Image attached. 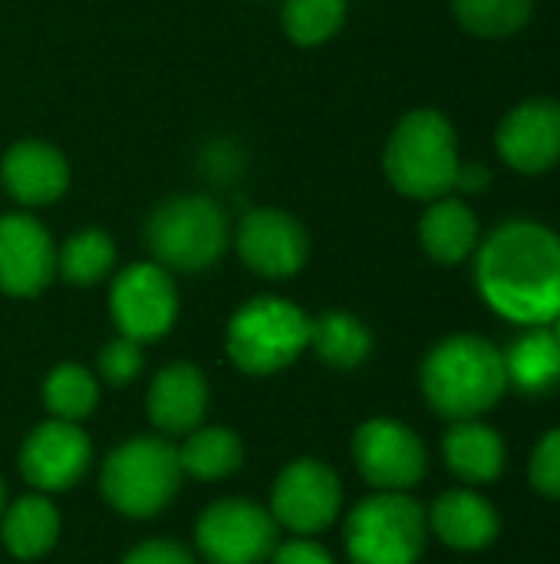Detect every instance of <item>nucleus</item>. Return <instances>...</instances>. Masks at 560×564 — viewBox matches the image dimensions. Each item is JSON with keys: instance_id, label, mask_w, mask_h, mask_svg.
<instances>
[{"instance_id": "obj_1", "label": "nucleus", "mask_w": 560, "mask_h": 564, "mask_svg": "<svg viewBox=\"0 0 560 564\" xmlns=\"http://www.w3.org/2000/svg\"><path fill=\"white\" fill-rule=\"evenodd\" d=\"M475 281L505 321L548 327L560 314V238L538 221L502 225L479 251Z\"/></svg>"}, {"instance_id": "obj_2", "label": "nucleus", "mask_w": 560, "mask_h": 564, "mask_svg": "<svg viewBox=\"0 0 560 564\" xmlns=\"http://www.w3.org/2000/svg\"><path fill=\"white\" fill-rule=\"evenodd\" d=\"M508 390L505 354L475 334L442 340L422 364V393L446 420H479Z\"/></svg>"}, {"instance_id": "obj_3", "label": "nucleus", "mask_w": 560, "mask_h": 564, "mask_svg": "<svg viewBox=\"0 0 560 564\" xmlns=\"http://www.w3.org/2000/svg\"><path fill=\"white\" fill-rule=\"evenodd\" d=\"M386 175L409 198H439L455 188L459 145L449 119L436 109L409 112L386 145Z\"/></svg>"}, {"instance_id": "obj_4", "label": "nucleus", "mask_w": 560, "mask_h": 564, "mask_svg": "<svg viewBox=\"0 0 560 564\" xmlns=\"http://www.w3.org/2000/svg\"><path fill=\"white\" fill-rule=\"evenodd\" d=\"M182 482L178 449L158 436H139L122 443L102 466V496L112 509L132 519L162 512Z\"/></svg>"}, {"instance_id": "obj_5", "label": "nucleus", "mask_w": 560, "mask_h": 564, "mask_svg": "<svg viewBox=\"0 0 560 564\" xmlns=\"http://www.w3.org/2000/svg\"><path fill=\"white\" fill-rule=\"evenodd\" d=\"M429 516L406 492H376L347 519V555L353 564H416L426 552Z\"/></svg>"}, {"instance_id": "obj_6", "label": "nucleus", "mask_w": 560, "mask_h": 564, "mask_svg": "<svg viewBox=\"0 0 560 564\" xmlns=\"http://www.w3.org/2000/svg\"><path fill=\"white\" fill-rule=\"evenodd\" d=\"M310 347V317L281 297L244 304L228 327V354L244 373H277Z\"/></svg>"}, {"instance_id": "obj_7", "label": "nucleus", "mask_w": 560, "mask_h": 564, "mask_svg": "<svg viewBox=\"0 0 560 564\" xmlns=\"http://www.w3.org/2000/svg\"><path fill=\"white\" fill-rule=\"evenodd\" d=\"M145 238L162 264L175 271H201L221 258L228 245V221L215 198L182 195L152 212Z\"/></svg>"}, {"instance_id": "obj_8", "label": "nucleus", "mask_w": 560, "mask_h": 564, "mask_svg": "<svg viewBox=\"0 0 560 564\" xmlns=\"http://www.w3.org/2000/svg\"><path fill=\"white\" fill-rule=\"evenodd\" d=\"M195 539L211 564H261L277 549V522L248 499H224L205 509Z\"/></svg>"}, {"instance_id": "obj_9", "label": "nucleus", "mask_w": 560, "mask_h": 564, "mask_svg": "<svg viewBox=\"0 0 560 564\" xmlns=\"http://www.w3.org/2000/svg\"><path fill=\"white\" fill-rule=\"evenodd\" d=\"M353 459L363 479L383 492L413 489L426 476L422 440L396 420H370L353 436Z\"/></svg>"}, {"instance_id": "obj_10", "label": "nucleus", "mask_w": 560, "mask_h": 564, "mask_svg": "<svg viewBox=\"0 0 560 564\" xmlns=\"http://www.w3.org/2000/svg\"><path fill=\"white\" fill-rule=\"evenodd\" d=\"M340 502L343 492L333 469H327L317 459H297L274 482L271 516L277 525L297 535H314L337 519Z\"/></svg>"}, {"instance_id": "obj_11", "label": "nucleus", "mask_w": 560, "mask_h": 564, "mask_svg": "<svg viewBox=\"0 0 560 564\" xmlns=\"http://www.w3.org/2000/svg\"><path fill=\"white\" fill-rule=\"evenodd\" d=\"M178 297L172 278L158 264H132L112 284V317L122 337L155 340L172 330Z\"/></svg>"}, {"instance_id": "obj_12", "label": "nucleus", "mask_w": 560, "mask_h": 564, "mask_svg": "<svg viewBox=\"0 0 560 564\" xmlns=\"http://www.w3.org/2000/svg\"><path fill=\"white\" fill-rule=\"evenodd\" d=\"M89 456V440L76 423L50 420L26 436L20 449V473L33 489L63 492L83 479Z\"/></svg>"}, {"instance_id": "obj_13", "label": "nucleus", "mask_w": 560, "mask_h": 564, "mask_svg": "<svg viewBox=\"0 0 560 564\" xmlns=\"http://www.w3.org/2000/svg\"><path fill=\"white\" fill-rule=\"evenodd\" d=\"M502 159L528 175L548 172L560 162V102L528 99L515 106L498 126Z\"/></svg>"}, {"instance_id": "obj_14", "label": "nucleus", "mask_w": 560, "mask_h": 564, "mask_svg": "<svg viewBox=\"0 0 560 564\" xmlns=\"http://www.w3.org/2000/svg\"><path fill=\"white\" fill-rule=\"evenodd\" d=\"M56 271L50 235L30 215L0 218V291L13 297L40 294Z\"/></svg>"}, {"instance_id": "obj_15", "label": "nucleus", "mask_w": 560, "mask_h": 564, "mask_svg": "<svg viewBox=\"0 0 560 564\" xmlns=\"http://www.w3.org/2000/svg\"><path fill=\"white\" fill-rule=\"evenodd\" d=\"M238 251L251 271L264 278H290L307 261V235L290 215L257 208L241 221Z\"/></svg>"}, {"instance_id": "obj_16", "label": "nucleus", "mask_w": 560, "mask_h": 564, "mask_svg": "<svg viewBox=\"0 0 560 564\" xmlns=\"http://www.w3.org/2000/svg\"><path fill=\"white\" fill-rule=\"evenodd\" d=\"M429 525L439 542L455 552H482L498 539L502 529L498 509L472 489H452L439 496L429 512Z\"/></svg>"}, {"instance_id": "obj_17", "label": "nucleus", "mask_w": 560, "mask_h": 564, "mask_svg": "<svg viewBox=\"0 0 560 564\" xmlns=\"http://www.w3.org/2000/svg\"><path fill=\"white\" fill-rule=\"evenodd\" d=\"M205 406H208V387L201 370L191 364L165 367L149 390V416L162 433L172 436L198 430Z\"/></svg>"}, {"instance_id": "obj_18", "label": "nucleus", "mask_w": 560, "mask_h": 564, "mask_svg": "<svg viewBox=\"0 0 560 564\" xmlns=\"http://www.w3.org/2000/svg\"><path fill=\"white\" fill-rule=\"evenodd\" d=\"M69 169L63 155L43 142H20L3 155V185L23 205H46L66 192Z\"/></svg>"}, {"instance_id": "obj_19", "label": "nucleus", "mask_w": 560, "mask_h": 564, "mask_svg": "<svg viewBox=\"0 0 560 564\" xmlns=\"http://www.w3.org/2000/svg\"><path fill=\"white\" fill-rule=\"evenodd\" d=\"M442 453L449 469L469 486H488L505 473V443L498 430L479 420H459L446 433Z\"/></svg>"}, {"instance_id": "obj_20", "label": "nucleus", "mask_w": 560, "mask_h": 564, "mask_svg": "<svg viewBox=\"0 0 560 564\" xmlns=\"http://www.w3.org/2000/svg\"><path fill=\"white\" fill-rule=\"evenodd\" d=\"M422 248L439 264H459L479 241V221L462 202H436L419 225Z\"/></svg>"}, {"instance_id": "obj_21", "label": "nucleus", "mask_w": 560, "mask_h": 564, "mask_svg": "<svg viewBox=\"0 0 560 564\" xmlns=\"http://www.w3.org/2000/svg\"><path fill=\"white\" fill-rule=\"evenodd\" d=\"M508 383L525 393H545L560 380V340L554 330L531 327L505 354Z\"/></svg>"}, {"instance_id": "obj_22", "label": "nucleus", "mask_w": 560, "mask_h": 564, "mask_svg": "<svg viewBox=\"0 0 560 564\" xmlns=\"http://www.w3.org/2000/svg\"><path fill=\"white\" fill-rule=\"evenodd\" d=\"M56 535L59 516L43 496H26L3 516V545L17 558H40L53 549Z\"/></svg>"}, {"instance_id": "obj_23", "label": "nucleus", "mask_w": 560, "mask_h": 564, "mask_svg": "<svg viewBox=\"0 0 560 564\" xmlns=\"http://www.w3.org/2000/svg\"><path fill=\"white\" fill-rule=\"evenodd\" d=\"M241 459H244L241 440L224 426L191 430L185 446L178 449L182 473H191L195 479H224L241 466Z\"/></svg>"}, {"instance_id": "obj_24", "label": "nucleus", "mask_w": 560, "mask_h": 564, "mask_svg": "<svg viewBox=\"0 0 560 564\" xmlns=\"http://www.w3.org/2000/svg\"><path fill=\"white\" fill-rule=\"evenodd\" d=\"M310 344L330 367L350 370L370 357L373 337L356 317L333 311V314H323L320 321H310Z\"/></svg>"}, {"instance_id": "obj_25", "label": "nucleus", "mask_w": 560, "mask_h": 564, "mask_svg": "<svg viewBox=\"0 0 560 564\" xmlns=\"http://www.w3.org/2000/svg\"><path fill=\"white\" fill-rule=\"evenodd\" d=\"M43 400H46V410H50L56 420L76 423V420H86V416L96 410L99 387H96V380H92L83 367L66 364V367H56V370L46 377Z\"/></svg>"}, {"instance_id": "obj_26", "label": "nucleus", "mask_w": 560, "mask_h": 564, "mask_svg": "<svg viewBox=\"0 0 560 564\" xmlns=\"http://www.w3.org/2000/svg\"><path fill=\"white\" fill-rule=\"evenodd\" d=\"M452 7L469 33L512 36L528 23L535 0H452Z\"/></svg>"}, {"instance_id": "obj_27", "label": "nucleus", "mask_w": 560, "mask_h": 564, "mask_svg": "<svg viewBox=\"0 0 560 564\" xmlns=\"http://www.w3.org/2000/svg\"><path fill=\"white\" fill-rule=\"evenodd\" d=\"M347 13V0H284V30L294 43L314 46L330 40Z\"/></svg>"}, {"instance_id": "obj_28", "label": "nucleus", "mask_w": 560, "mask_h": 564, "mask_svg": "<svg viewBox=\"0 0 560 564\" xmlns=\"http://www.w3.org/2000/svg\"><path fill=\"white\" fill-rule=\"evenodd\" d=\"M112 241L89 228V231H79L66 241L63 254H59V271L69 284H96L109 268H112Z\"/></svg>"}, {"instance_id": "obj_29", "label": "nucleus", "mask_w": 560, "mask_h": 564, "mask_svg": "<svg viewBox=\"0 0 560 564\" xmlns=\"http://www.w3.org/2000/svg\"><path fill=\"white\" fill-rule=\"evenodd\" d=\"M528 476H531V486L548 496V499H560V426L551 430L531 453V463H528Z\"/></svg>"}, {"instance_id": "obj_30", "label": "nucleus", "mask_w": 560, "mask_h": 564, "mask_svg": "<svg viewBox=\"0 0 560 564\" xmlns=\"http://www.w3.org/2000/svg\"><path fill=\"white\" fill-rule=\"evenodd\" d=\"M99 370H102V377H106L112 387H125L129 380H135V377H139V370H142V350H139V340H132V337H119V340L106 344V347H102V354H99Z\"/></svg>"}, {"instance_id": "obj_31", "label": "nucleus", "mask_w": 560, "mask_h": 564, "mask_svg": "<svg viewBox=\"0 0 560 564\" xmlns=\"http://www.w3.org/2000/svg\"><path fill=\"white\" fill-rule=\"evenodd\" d=\"M122 564H195V562H191V555H188L182 545L158 539V542H145V545H139L135 552H129Z\"/></svg>"}, {"instance_id": "obj_32", "label": "nucleus", "mask_w": 560, "mask_h": 564, "mask_svg": "<svg viewBox=\"0 0 560 564\" xmlns=\"http://www.w3.org/2000/svg\"><path fill=\"white\" fill-rule=\"evenodd\" d=\"M274 564H333V558L317 542L294 539V542H284L274 549Z\"/></svg>"}, {"instance_id": "obj_33", "label": "nucleus", "mask_w": 560, "mask_h": 564, "mask_svg": "<svg viewBox=\"0 0 560 564\" xmlns=\"http://www.w3.org/2000/svg\"><path fill=\"white\" fill-rule=\"evenodd\" d=\"M485 185H488V169H485V165H479V162L459 165L455 188H465V192H482Z\"/></svg>"}, {"instance_id": "obj_34", "label": "nucleus", "mask_w": 560, "mask_h": 564, "mask_svg": "<svg viewBox=\"0 0 560 564\" xmlns=\"http://www.w3.org/2000/svg\"><path fill=\"white\" fill-rule=\"evenodd\" d=\"M0 512H3V482H0Z\"/></svg>"}, {"instance_id": "obj_35", "label": "nucleus", "mask_w": 560, "mask_h": 564, "mask_svg": "<svg viewBox=\"0 0 560 564\" xmlns=\"http://www.w3.org/2000/svg\"><path fill=\"white\" fill-rule=\"evenodd\" d=\"M554 324H558V330H554V334H558V340H560V314H558V321H554Z\"/></svg>"}]
</instances>
